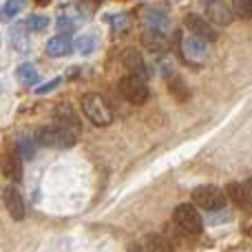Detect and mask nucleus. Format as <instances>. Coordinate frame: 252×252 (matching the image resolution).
I'll return each mask as SVG.
<instances>
[{
	"label": "nucleus",
	"mask_w": 252,
	"mask_h": 252,
	"mask_svg": "<svg viewBox=\"0 0 252 252\" xmlns=\"http://www.w3.org/2000/svg\"><path fill=\"white\" fill-rule=\"evenodd\" d=\"M82 104V113L93 126H109L113 122V111H111L109 102L100 95V93H87L80 100Z\"/></svg>",
	"instance_id": "obj_1"
},
{
	"label": "nucleus",
	"mask_w": 252,
	"mask_h": 252,
	"mask_svg": "<svg viewBox=\"0 0 252 252\" xmlns=\"http://www.w3.org/2000/svg\"><path fill=\"white\" fill-rule=\"evenodd\" d=\"M35 144L38 146H44V148H71L78 137L71 135L69 130L60 128L58 124H49V126H40L33 135Z\"/></svg>",
	"instance_id": "obj_2"
},
{
	"label": "nucleus",
	"mask_w": 252,
	"mask_h": 252,
	"mask_svg": "<svg viewBox=\"0 0 252 252\" xmlns=\"http://www.w3.org/2000/svg\"><path fill=\"white\" fill-rule=\"evenodd\" d=\"M173 219L175 226L188 237L201 235V230H204V219H201L195 204H179L173 213Z\"/></svg>",
	"instance_id": "obj_3"
},
{
	"label": "nucleus",
	"mask_w": 252,
	"mask_h": 252,
	"mask_svg": "<svg viewBox=\"0 0 252 252\" xmlns=\"http://www.w3.org/2000/svg\"><path fill=\"white\" fill-rule=\"evenodd\" d=\"M192 204L197 208H204L208 213H219V210L226 208V192L221 190L219 186H197L192 190Z\"/></svg>",
	"instance_id": "obj_4"
},
{
	"label": "nucleus",
	"mask_w": 252,
	"mask_h": 252,
	"mask_svg": "<svg viewBox=\"0 0 252 252\" xmlns=\"http://www.w3.org/2000/svg\"><path fill=\"white\" fill-rule=\"evenodd\" d=\"M118 89H120V95H122L126 102H130V104H144V102L148 100L146 80L137 78V75H126V78H122Z\"/></svg>",
	"instance_id": "obj_5"
},
{
	"label": "nucleus",
	"mask_w": 252,
	"mask_h": 252,
	"mask_svg": "<svg viewBox=\"0 0 252 252\" xmlns=\"http://www.w3.org/2000/svg\"><path fill=\"white\" fill-rule=\"evenodd\" d=\"M208 44L210 42H206V40L188 33L186 38L182 40V53H184V58H186L188 62H197V64H201V62L208 58V51H210Z\"/></svg>",
	"instance_id": "obj_6"
},
{
	"label": "nucleus",
	"mask_w": 252,
	"mask_h": 252,
	"mask_svg": "<svg viewBox=\"0 0 252 252\" xmlns=\"http://www.w3.org/2000/svg\"><path fill=\"white\" fill-rule=\"evenodd\" d=\"M184 27L188 29V33L197 35V38L206 40V42H215V40H217V29H215V27L201 16L188 13V16L184 18Z\"/></svg>",
	"instance_id": "obj_7"
},
{
	"label": "nucleus",
	"mask_w": 252,
	"mask_h": 252,
	"mask_svg": "<svg viewBox=\"0 0 252 252\" xmlns=\"http://www.w3.org/2000/svg\"><path fill=\"white\" fill-rule=\"evenodd\" d=\"M2 201H4V208H7V213L11 215V219H16V221H22L27 215V208H25V199H22L20 190H18L16 186H7L2 190Z\"/></svg>",
	"instance_id": "obj_8"
},
{
	"label": "nucleus",
	"mask_w": 252,
	"mask_h": 252,
	"mask_svg": "<svg viewBox=\"0 0 252 252\" xmlns=\"http://www.w3.org/2000/svg\"><path fill=\"white\" fill-rule=\"evenodd\" d=\"M206 16H208L206 20H208L210 25H217V27H228L235 20L230 7H228L226 2H221V0H210V2H206Z\"/></svg>",
	"instance_id": "obj_9"
},
{
	"label": "nucleus",
	"mask_w": 252,
	"mask_h": 252,
	"mask_svg": "<svg viewBox=\"0 0 252 252\" xmlns=\"http://www.w3.org/2000/svg\"><path fill=\"white\" fill-rule=\"evenodd\" d=\"M53 118H56V122L53 124H58L60 128L69 130V133L75 135V137L80 135V118L75 115V111H73V106L71 104H60L56 109V113H53Z\"/></svg>",
	"instance_id": "obj_10"
},
{
	"label": "nucleus",
	"mask_w": 252,
	"mask_h": 252,
	"mask_svg": "<svg viewBox=\"0 0 252 252\" xmlns=\"http://www.w3.org/2000/svg\"><path fill=\"white\" fill-rule=\"evenodd\" d=\"M0 170L7 179L11 182H20L22 179V157L16 151H7L0 157Z\"/></svg>",
	"instance_id": "obj_11"
},
{
	"label": "nucleus",
	"mask_w": 252,
	"mask_h": 252,
	"mask_svg": "<svg viewBox=\"0 0 252 252\" xmlns=\"http://www.w3.org/2000/svg\"><path fill=\"white\" fill-rule=\"evenodd\" d=\"M142 25L151 31H159V33H164V31L170 27V20H168V16H166L164 9H144Z\"/></svg>",
	"instance_id": "obj_12"
},
{
	"label": "nucleus",
	"mask_w": 252,
	"mask_h": 252,
	"mask_svg": "<svg viewBox=\"0 0 252 252\" xmlns=\"http://www.w3.org/2000/svg\"><path fill=\"white\" fill-rule=\"evenodd\" d=\"M71 51H73V40L66 33L53 35L47 42V56H51V58H64V56H69Z\"/></svg>",
	"instance_id": "obj_13"
},
{
	"label": "nucleus",
	"mask_w": 252,
	"mask_h": 252,
	"mask_svg": "<svg viewBox=\"0 0 252 252\" xmlns=\"http://www.w3.org/2000/svg\"><path fill=\"white\" fill-rule=\"evenodd\" d=\"M122 62H124L126 71H128V75H137V78H142V80L148 78V69H146V64H144V58L139 56L137 51H126Z\"/></svg>",
	"instance_id": "obj_14"
},
{
	"label": "nucleus",
	"mask_w": 252,
	"mask_h": 252,
	"mask_svg": "<svg viewBox=\"0 0 252 252\" xmlns=\"http://www.w3.org/2000/svg\"><path fill=\"white\" fill-rule=\"evenodd\" d=\"M142 44L151 53H166V49H168V40H166V35L159 33V31H151V29H146L142 33Z\"/></svg>",
	"instance_id": "obj_15"
},
{
	"label": "nucleus",
	"mask_w": 252,
	"mask_h": 252,
	"mask_svg": "<svg viewBox=\"0 0 252 252\" xmlns=\"http://www.w3.org/2000/svg\"><path fill=\"white\" fill-rule=\"evenodd\" d=\"M16 78L18 82H22L25 87H35L40 82V75H38V69H35L31 62H25L16 69Z\"/></svg>",
	"instance_id": "obj_16"
},
{
	"label": "nucleus",
	"mask_w": 252,
	"mask_h": 252,
	"mask_svg": "<svg viewBox=\"0 0 252 252\" xmlns=\"http://www.w3.org/2000/svg\"><path fill=\"white\" fill-rule=\"evenodd\" d=\"M73 49L78 53H82V56H91V53H95V49H97V35H93V33L80 35V38L73 40Z\"/></svg>",
	"instance_id": "obj_17"
},
{
	"label": "nucleus",
	"mask_w": 252,
	"mask_h": 252,
	"mask_svg": "<svg viewBox=\"0 0 252 252\" xmlns=\"http://www.w3.org/2000/svg\"><path fill=\"white\" fill-rule=\"evenodd\" d=\"M25 2L27 0H4V4L0 7V20L2 22H9L18 16V13L25 9Z\"/></svg>",
	"instance_id": "obj_18"
},
{
	"label": "nucleus",
	"mask_w": 252,
	"mask_h": 252,
	"mask_svg": "<svg viewBox=\"0 0 252 252\" xmlns=\"http://www.w3.org/2000/svg\"><path fill=\"white\" fill-rule=\"evenodd\" d=\"M9 40H11V44H13V49H16V51H20V53L29 51V38H27V29L22 25L13 27Z\"/></svg>",
	"instance_id": "obj_19"
},
{
	"label": "nucleus",
	"mask_w": 252,
	"mask_h": 252,
	"mask_svg": "<svg viewBox=\"0 0 252 252\" xmlns=\"http://www.w3.org/2000/svg\"><path fill=\"white\" fill-rule=\"evenodd\" d=\"M144 248H146V252H173V246L161 235H146Z\"/></svg>",
	"instance_id": "obj_20"
},
{
	"label": "nucleus",
	"mask_w": 252,
	"mask_h": 252,
	"mask_svg": "<svg viewBox=\"0 0 252 252\" xmlns=\"http://www.w3.org/2000/svg\"><path fill=\"white\" fill-rule=\"evenodd\" d=\"M168 91L177 97L179 102H186L190 97V89L182 78H168Z\"/></svg>",
	"instance_id": "obj_21"
},
{
	"label": "nucleus",
	"mask_w": 252,
	"mask_h": 252,
	"mask_svg": "<svg viewBox=\"0 0 252 252\" xmlns=\"http://www.w3.org/2000/svg\"><path fill=\"white\" fill-rule=\"evenodd\" d=\"M230 11H232V16L239 18V20H250L252 18V0H232Z\"/></svg>",
	"instance_id": "obj_22"
},
{
	"label": "nucleus",
	"mask_w": 252,
	"mask_h": 252,
	"mask_svg": "<svg viewBox=\"0 0 252 252\" xmlns=\"http://www.w3.org/2000/svg\"><path fill=\"white\" fill-rule=\"evenodd\" d=\"M16 153L22 159H33L35 157V144L31 142V137H20L16 142Z\"/></svg>",
	"instance_id": "obj_23"
},
{
	"label": "nucleus",
	"mask_w": 252,
	"mask_h": 252,
	"mask_svg": "<svg viewBox=\"0 0 252 252\" xmlns=\"http://www.w3.org/2000/svg\"><path fill=\"white\" fill-rule=\"evenodd\" d=\"M22 27H25L27 31H44L49 27V18L47 16H27L25 22H22Z\"/></svg>",
	"instance_id": "obj_24"
},
{
	"label": "nucleus",
	"mask_w": 252,
	"mask_h": 252,
	"mask_svg": "<svg viewBox=\"0 0 252 252\" xmlns=\"http://www.w3.org/2000/svg\"><path fill=\"white\" fill-rule=\"evenodd\" d=\"M226 195L230 197L237 206H241V208H244V206H248V199H246V192H244V186H241V184H228Z\"/></svg>",
	"instance_id": "obj_25"
},
{
	"label": "nucleus",
	"mask_w": 252,
	"mask_h": 252,
	"mask_svg": "<svg viewBox=\"0 0 252 252\" xmlns=\"http://www.w3.org/2000/svg\"><path fill=\"white\" fill-rule=\"evenodd\" d=\"M56 27H58V31H60V33H73L75 31V20L71 16H60L58 18V22H56Z\"/></svg>",
	"instance_id": "obj_26"
},
{
	"label": "nucleus",
	"mask_w": 252,
	"mask_h": 252,
	"mask_svg": "<svg viewBox=\"0 0 252 252\" xmlns=\"http://www.w3.org/2000/svg\"><path fill=\"white\" fill-rule=\"evenodd\" d=\"M60 84H62V78H53V80H49L47 84H40V87H35V93H38V95H47V93L56 91Z\"/></svg>",
	"instance_id": "obj_27"
},
{
	"label": "nucleus",
	"mask_w": 252,
	"mask_h": 252,
	"mask_svg": "<svg viewBox=\"0 0 252 252\" xmlns=\"http://www.w3.org/2000/svg\"><path fill=\"white\" fill-rule=\"evenodd\" d=\"M106 20H109V22H113V27H115V29H118V31H126V29H128V27H130L128 18H126L124 13H118V16H109V18H106Z\"/></svg>",
	"instance_id": "obj_28"
},
{
	"label": "nucleus",
	"mask_w": 252,
	"mask_h": 252,
	"mask_svg": "<svg viewBox=\"0 0 252 252\" xmlns=\"http://www.w3.org/2000/svg\"><path fill=\"white\" fill-rule=\"evenodd\" d=\"M244 192H246V199H248V206H252V177H248L244 184Z\"/></svg>",
	"instance_id": "obj_29"
},
{
	"label": "nucleus",
	"mask_w": 252,
	"mask_h": 252,
	"mask_svg": "<svg viewBox=\"0 0 252 252\" xmlns=\"http://www.w3.org/2000/svg\"><path fill=\"white\" fill-rule=\"evenodd\" d=\"M38 2H49V0H38Z\"/></svg>",
	"instance_id": "obj_30"
}]
</instances>
